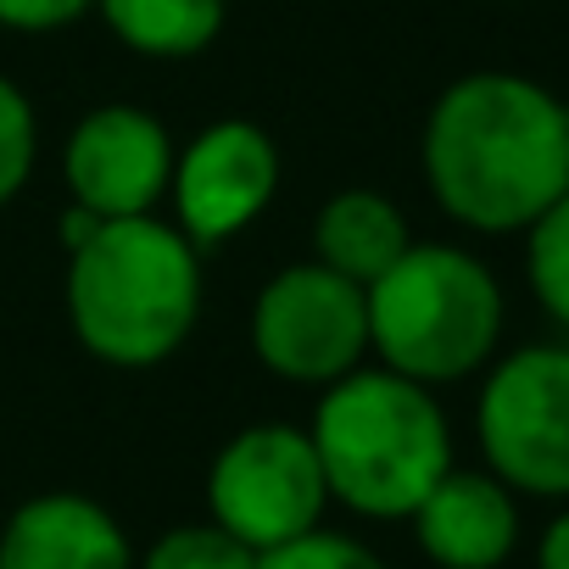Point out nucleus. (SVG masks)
<instances>
[{"label":"nucleus","mask_w":569,"mask_h":569,"mask_svg":"<svg viewBox=\"0 0 569 569\" xmlns=\"http://www.w3.org/2000/svg\"><path fill=\"white\" fill-rule=\"evenodd\" d=\"M419 168L452 223L525 234L569 190V107L525 73H463L430 101Z\"/></svg>","instance_id":"obj_1"},{"label":"nucleus","mask_w":569,"mask_h":569,"mask_svg":"<svg viewBox=\"0 0 569 569\" xmlns=\"http://www.w3.org/2000/svg\"><path fill=\"white\" fill-rule=\"evenodd\" d=\"M62 308L107 369L168 363L201 319V246L173 218H107L68 251Z\"/></svg>","instance_id":"obj_2"},{"label":"nucleus","mask_w":569,"mask_h":569,"mask_svg":"<svg viewBox=\"0 0 569 569\" xmlns=\"http://www.w3.org/2000/svg\"><path fill=\"white\" fill-rule=\"evenodd\" d=\"M308 436L330 502L380 525L408 519L425 491L452 469V425L436 391L380 363H363L325 386Z\"/></svg>","instance_id":"obj_3"},{"label":"nucleus","mask_w":569,"mask_h":569,"mask_svg":"<svg viewBox=\"0 0 569 569\" xmlns=\"http://www.w3.org/2000/svg\"><path fill=\"white\" fill-rule=\"evenodd\" d=\"M363 302L369 358L430 391L480 375L502 347L508 308L497 273L447 240H413L363 291Z\"/></svg>","instance_id":"obj_4"},{"label":"nucleus","mask_w":569,"mask_h":569,"mask_svg":"<svg viewBox=\"0 0 569 569\" xmlns=\"http://www.w3.org/2000/svg\"><path fill=\"white\" fill-rule=\"evenodd\" d=\"M480 375L475 441L486 469L513 497L569 502V347H513Z\"/></svg>","instance_id":"obj_5"},{"label":"nucleus","mask_w":569,"mask_h":569,"mask_svg":"<svg viewBox=\"0 0 569 569\" xmlns=\"http://www.w3.org/2000/svg\"><path fill=\"white\" fill-rule=\"evenodd\" d=\"M330 486L302 425H246L207 469V519L251 552L284 547L325 525Z\"/></svg>","instance_id":"obj_6"},{"label":"nucleus","mask_w":569,"mask_h":569,"mask_svg":"<svg viewBox=\"0 0 569 569\" xmlns=\"http://www.w3.org/2000/svg\"><path fill=\"white\" fill-rule=\"evenodd\" d=\"M251 358L291 386H336L369 363V302L363 284L325 262H284L251 297Z\"/></svg>","instance_id":"obj_7"},{"label":"nucleus","mask_w":569,"mask_h":569,"mask_svg":"<svg viewBox=\"0 0 569 569\" xmlns=\"http://www.w3.org/2000/svg\"><path fill=\"white\" fill-rule=\"evenodd\" d=\"M279 196V146L251 118H218L173 151V223L196 246L246 234Z\"/></svg>","instance_id":"obj_8"},{"label":"nucleus","mask_w":569,"mask_h":569,"mask_svg":"<svg viewBox=\"0 0 569 569\" xmlns=\"http://www.w3.org/2000/svg\"><path fill=\"white\" fill-rule=\"evenodd\" d=\"M173 179V134L157 112L107 101L68 129L62 146V184L68 201L90 218H146L168 201Z\"/></svg>","instance_id":"obj_9"},{"label":"nucleus","mask_w":569,"mask_h":569,"mask_svg":"<svg viewBox=\"0 0 569 569\" xmlns=\"http://www.w3.org/2000/svg\"><path fill=\"white\" fill-rule=\"evenodd\" d=\"M436 569H502L519 547V497L491 469H447L408 513Z\"/></svg>","instance_id":"obj_10"},{"label":"nucleus","mask_w":569,"mask_h":569,"mask_svg":"<svg viewBox=\"0 0 569 569\" xmlns=\"http://www.w3.org/2000/svg\"><path fill=\"white\" fill-rule=\"evenodd\" d=\"M0 569H134V547L96 497L40 491L0 525Z\"/></svg>","instance_id":"obj_11"},{"label":"nucleus","mask_w":569,"mask_h":569,"mask_svg":"<svg viewBox=\"0 0 569 569\" xmlns=\"http://www.w3.org/2000/svg\"><path fill=\"white\" fill-rule=\"evenodd\" d=\"M413 246V229H408V212L391 201V196H380V190H363V184H352V190H336L325 207H319V218H313V262H325V268H336L341 279H352V284H369L402 257Z\"/></svg>","instance_id":"obj_12"},{"label":"nucleus","mask_w":569,"mask_h":569,"mask_svg":"<svg viewBox=\"0 0 569 569\" xmlns=\"http://www.w3.org/2000/svg\"><path fill=\"white\" fill-rule=\"evenodd\" d=\"M96 12L123 51L151 62H184L223 34L229 0H96Z\"/></svg>","instance_id":"obj_13"},{"label":"nucleus","mask_w":569,"mask_h":569,"mask_svg":"<svg viewBox=\"0 0 569 569\" xmlns=\"http://www.w3.org/2000/svg\"><path fill=\"white\" fill-rule=\"evenodd\" d=\"M525 279L536 308L569 330V190L525 229Z\"/></svg>","instance_id":"obj_14"},{"label":"nucleus","mask_w":569,"mask_h":569,"mask_svg":"<svg viewBox=\"0 0 569 569\" xmlns=\"http://www.w3.org/2000/svg\"><path fill=\"white\" fill-rule=\"evenodd\" d=\"M134 569H257V552L212 519H196L162 530L146 552H134Z\"/></svg>","instance_id":"obj_15"},{"label":"nucleus","mask_w":569,"mask_h":569,"mask_svg":"<svg viewBox=\"0 0 569 569\" xmlns=\"http://www.w3.org/2000/svg\"><path fill=\"white\" fill-rule=\"evenodd\" d=\"M34 157H40V118H34V101L0 73V207H7L29 173H34Z\"/></svg>","instance_id":"obj_16"},{"label":"nucleus","mask_w":569,"mask_h":569,"mask_svg":"<svg viewBox=\"0 0 569 569\" xmlns=\"http://www.w3.org/2000/svg\"><path fill=\"white\" fill-rule=\"evenodd\" d=\"M257 569H391L369 541L358 536H341V530H308L297 541H284V547H268L257 552Z\"/></svg>","instance_id":"obj_17"},{"label":"nucleus","mask_w":569,"mask_h":569,"mask_svg":"<svg viewBox=\"0 0 569 569\" xmlns=\"http://www.w3.org/2000/svg\"><path fill=\"white\" fill-rule=\"evenodd\" d=\"M96 12V0H0V29L12 34H57Z\"/></svg>","instance_id":"obj_18"},{"label":"nucleus","mask_w":569,"mask_h":569,"mask_svg":"<svg viewBox=\"0 0 569 569\" xmlns=\"http://www.w3.org/2000/svg\"><path fill=\"white\" fill-rule=\"evenodd\" d=\"M536 569H569V502H558V513L541 525V536H536Z\"/></svg>","instance_id":"obj_19"}]
</instances>
